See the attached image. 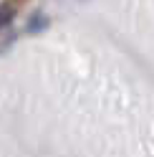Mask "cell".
Returning <instances> with one entry per match:
<instances>
[{"instance_id":"cell-1","label":"cell","mask_w":154,"mask_h":157,"mask_svg":"<svg viewBox=\"0 0 154 157\" xmlns=\"http://www.w3.org/2000/svg\"><path fill=\"white\" fill-rule=\"evenodd\" d=\"M23 3L25 0H0V28H8L15 21V15L23 8Z\"/></svg>"}]
</instances>
